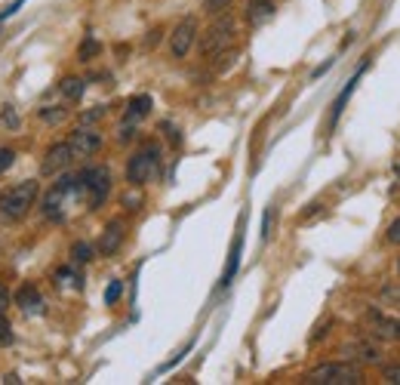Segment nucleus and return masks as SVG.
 <instances>
[{
  "instance_id": "nucleus-8",
  "label": "nucleus",
  "mask_w": 400,
  "mask_h": 385,
  "mask_svg": "<svg viewBox=\"0 0 400 385\" xmlns=\"http://www.w3.org/2000/svg\"><path fill=\"white\" fill-rule=\"evenodd\" d=\"M194 41H197V22L194 19H182L179 25L173 28V34H169V52H173V59L188 56Z\"/></svg>"
},
{
  "instance_id": "nucleus-21",
  "label": "nucleus",
  "mask_w": 400,
  "mask_h": 385,
  "mask_svg": "<svg viewBox=\"0 0 400 385\" xmlns=\"http://www.w3.org/2000/svg\"><path fill=\"white\" fill-rule=\"evenodd\" d=\"M6 345H13V323L0 312V349H6Z\"/></svg>"
},
{
  "instance_id": "nucleus-1",
  "label": "nucleus",
  "mask_w": 400,
  "mask_h": 385,
  "mask_svg": "<svg viewBox=\"0 0 400 385\" xmlns=\"http://www.w3.org/2000/svg\"><path fill=\"white\" fill-rule=\"evenodd\" d=\"M41 197V185L34 179H25L19 185H13L10 191L0 195V219H10V222H22L31 213V206L37 204Z\"/></svg>"
},
{
  "instance_id": "nucleus-5",
  "label": "nucleus",
  "mask_w": 400,
  "mask_h": 385,
  "mask_svg": "<svg viewBox=\"0 0 400 385\" xmlns=\"http://www.w3.org/2000/svg\"><path fill=\"white\" fill-rule=\"evenodd\" d=\"M157 167H160V145L157 142H145L142 148L127 160V182L133 185V188H142L145 182L154 179Z\"/></svg>"
},
{
  "instance_id": "nucleus-29",
  "label": "nucleus",
  "mask_w": 400,
  "mask_h": 385,
  "mask_svg": "<svg viewBox=\"0 0 400 385\" xmlns=\"http://www.w3.org/2000/svg\"><path fill=\"white\" fill-rule=\"evenodd\" d=\"M0 120H3V123H6V127L19 130V114H15V111H13V108H10V105H6V108H3V114H0Z\"/></svg>"
},
{
  "instance_id": "nucleus-30",
  "label": "nucleus",
  "mask_w": 400,
  "mask_h": 385,
  "mask_svg": "<svg viewBox=\"0 0 400 385\" xmlns=\"http://www.w3.org/2000/svg\"><path fill=\"white\" fill-rule=\"evenodd\" d=\"M382 299H388V302L400 305V284H397V287H382Z\"/></svg>"
},
{
  "instance_id": "nucleus-13",
  "label": "nucleus",
  "mask_w": 400,
  "mask_h": 385,
  "mask_svg": "<svg viewBox=\"0 0 400 385\" xmlns=\"http://www.w3.org/2000/svg\"><path fill=\"white\" fill-rule=\"evenodd\" d=\"M15 305L28 314H41L43 312V299H41V290L34 284H22L19 293H15Z\"/></svg>"
},
{
  "instance_id": "nucleus-19",
  "label": "nucleus",
  "mask_w": 400,
  "mask_h": 385,
  "mask_svg": "<svg viewBox=\"0 0 400 385\" xmlns=\"http://www.w3.org/2000/svg\"><path fill=\"white\" fill-rule=\"evenodd\" d=\"M41 120L43 123H62V120H68V108H59V105H46V108H41Z\"/></svg>"
},
{
  "instance_id": "nucleus-38",
  "label": "nucleus",
  "mask_w": 400,
  "mask_h": 385,
  "mask_svg": "<svg viewBox=\"0 0 400 385\" xmlns=\"http://www.w3.org/2000/svg\"><path fill=\"white\" fill-rule=\"evenodd\" d=\"M397 339H400V318H397Z\"/></svg>"
},
{
  "instance_id": "nucleus-12",
  "label": "nucleus",
  "mask_w": 400,
  "mask_h": 385,
  "mask_svg": "<svg viewBox=\"0 0 400 385\" xmlns=\"http://www.w3.org/2000/svg\"><path fill=\"white\" fill-rule=\"evenodd\" d=\"M241 253H243V219H241V225H237V234H234V244H231V253H228V262H225V272H222L219 287H228V284L234 281L237 268H241Z\"/></svg>"
},
{
  "instance_id": "nucleus-25",
  "label": "nucleus",
  "mask_w": 400,
  "mask_h": 385,
  "mask_svg": "<svg viewBox=\"0 0 400 385\" xmlns=\"http://www.w3.org/2000/svg\"><path fill=\"white\" fill-rule=\"evenodd\" d=\"M385 241L394 244V246H400V216L388 225V231H385Z\"/></svg>"
},
{
  "instance_id": "nucleus-9",
  "label": "nucleus",
  "mask_w": 400,
  "mask_h": 385,
  "mask_svg": "<svg viewBox=\"0 0 400 385\" xmlns=\"http://www.w3.org/2000/svg\"><path fill=\"white\" fill-rule=\"evenodd\" d=\"M71 160H74L71 145H68V142H56L50 151H46L41 169H43V176H56V173H62V169H68Z\"/></svg>"
},
{
  "instance_id": "nucleus-35",
  "label": "nucleus",
  "mask_w": 400,
  "mask_h": 385,
  "mask_svg": "<svg viewBox=\"0 0 400 385\" xmlns=\"http://www.w3.org/2000/svg\"><path fill=\"white\" fill-rule=\"evenodd\" d=\"M323 210V204H308V210H302V219H311V216H317Z\"/></svg>"
},
{
  "instance_id": "nucleus-17",
  "label": "nucleus",
  "mask_w": 400,
  "mask_h": 385,
  "mask_svg": "<svg viewBox=\"0 0 400 385\" xmlns=\"http://www.w3.org/2000/svg\"><path fill=\"white\" fill-rule=\"evenodd\" d=\"M83 90H87V83H83L80 77H65V80L59 83V92L68 99V102H77V99H83Z\"/></svg>"
},
{
  "instance_id": "nucleus-31",
  "label": "nucleus",
  "mask_w": 400,
  "mask_h": 385,
  "mask_svg": "<svg viewBox=\"0 0 400 385\" xmlns=\"http://www.w3.org/2000/svg\"><path fill=\"white\" fill-rule=\"evenodd\" d=\"M136 136V123H129V120H123V127H120V142H129V139Z\"/></svg>"
},
{
  "instance_id": "nucleus-39",
  "label": "nucleus",
  "mask_w": 400,
  "mask_h": 385,
  "mask_svg": "<svg viewBox=\"0 0 400 385\" xmlns=\"http://www.w3.org/2000/svg\"><path fill=\"white\" fill-rule=\"evenodd\" d=\"M397 272H400V259H397Z\"/></svg>"
},
{
  "instance_id": "nucleus-2",
  "label": "nucleus",
  "mask_w": 400,
  "mask_h": 385,
  "mask_svg": "<svg viewBox=\"0 0 400 385\" xmlns=\"http://www.w3.org/2000/svg\"><path fill=\"white\" fill-rule=\"evenodd\" d=\"M237 34V22L234 15H219L210 28L200 34V56L203 59H219L228 52V46L234 43Z\"/></svg>"
},
{
  "instance_id": "nucleus-14",
  "label": "nucleus",
  "mask_w": 400,
  "mask_h": 385,
  "mask_svg": "<svg viewBox=\"0 0 400 385\" xmlns=\"http://www.w3.org/2000/svg\"><path fill=\"white\" fill-rule=\"evenodd\" d=\"M369 65V62H364V68ZM364 68H360V71L357 74H354L351 77V80L348 83H345V90L342 92H338V96H336V102H333V114H329V127H336V120H338V114H342L345 111V105H348V99H351V92H354V87H357V80H360V74H364Z\"/></svg>"
},
{
  "instance_id": "nucleus-10",
  "label": "nucleus",
  "mask_w": 400,
  "mask_h": 385,
  "mask_svg": "<svg viewBox=\"0 0 400 385\" xmlns=\"http://www.w3.org/2000/svg\"><path fill=\"white\" fill-rule=\"evenodd\" d=\"M345 360H351V364H379L382 360V349L373 342H364V339H357V342H348L342 349Z\"/></svg>"
},
{
  "instance_id": "nucleus-40",
  "label": "nucleus",
  "mask_w": 400,
  "mask_h": 385,
  "mask_svg": "<svg viewBox=\"0 0 400 385\" xmlns=\"http://www.w3.org/2000/svg\"><path fill=\"white\" fill-rule=\"evenodd\" d=\"M397 173H400V167H397Z\"/></svg>"
},
{
  "instance_id": "nucleus-20",
  "label": "nucleus",
  "mask_w": 400,
  "mask_h": 385,
  "mask_svg": "<svg viewBox=\"0 0 400 385\" xmlns=\"http://www.w3.org/2000/svg\"><path fill=\"white\" fill-rule=\"evenodd\" d=\"M99 52H102V43H99L96 37H87V41L80 43V50H77V59H80V62H90V59H96Z\"/></svg>"
},
{
  "instance_id": "nucleus-6",
  "label": "nucleus",
  "mask_w": 400,
  "mask_h": 385,
  "mask_svg": "<svg viewBox=\"0 0 400 385\" xmlns=\"http://www.w3.org/2000/svg\"><path fill=\"white\" fill-rule=\"evenodd\" d=\"M71 195H77V176H59V182L46 191L41 206L46 219H62V206H65V200Z\"/></svg>"
},
{
  "instance_id": "nucleus-11",
  "label": "nucleus",
  "mask_w": 400,
  "mask_h": 385,
  "mask_svg": "<svg viewBox=\"0 0 400 385\" xmlns=\"http://www.w3.org/2000/svg\"><path fill=\"white\" fill-rule=\"evenodd\" d=\"M123 237H127V228H123V222H108L105 231H102V237H99V244H96V250H99V256H114V253L123 246Z\"/></svg>"
},
{
  "instance_id": "nucleus-18",
  "label": "nucleus",
  "mask_w": 400,
  "mask_h": 385,
  "mask_svg": "<svg viewBox=\"0 0 400 385\" xmlns=\"http://www.w3.org/2000/svg\"><path fill=\"white\" fill-rule=\"evenodd\" d=\"M92 259H96V250H92L87 241H74L71 244V262L74 265H90Z\"/></svg>"
},
{
  "instance_id": "nucleus-32",
  "label": "nucleus",
  "mask_w": 400,
  "mask_h": 385,
  "mask_svg": "<svg viewBox=\"0 0 400 385\" xmlns=\"http://www.w3.org/2000/svg\"><path fill=\"white\" fill-rule=\"evenodd\" d=\"M225 4H228V0H206V13H219V10H225Z\"/></svg>"
},
{
  "instance_id": "nucleus-34",
  "label": "nucleus",
  "mask_w": 400,
  "mask_h": 385,
  "mask_svg": "<svg viewBox=\"0 0 400 385\" xmlns=\"http://www.w3.org/2000/svg\"><path fill=\"white\" fill-rule=\"evenodd\" d=\"M22 4H25V0H15V4H13V6H6V10H3V13H0V22H3V19H10V15H13V13H19V6H22Z\"/></svg>"
},
{
  "instance_id": "nucleus-23",
  "label": "nucleus",
  "mask_w": 400,
  "mask_h": 385,
  "mask_svg": "<svg viewBox=\"0 0 400 385\" xmlns=\"http://www.w3.org/2000/svg\"><path fill=\"white\" fill-rule=\"evenodd\" d=\"M120 296H123V284L111 281V284H108V290H105V305H117Z\"/></svg>"
},
{
  "instance_id": "nucleus-15",
  "label": "nucleus",
  "mask_w": 400,
  "mask_h": 385,
  "mask_svg": "<svg viewBox=\"0 0 400 385\" xmlns=\"http://www.w3.org/2000/svg\"><path fill=\"white\" fill-rule=\"evenodd\" d=\"M151 114V96H133L127 102V111H123V120L129 123H138L142 118H148Z\"/></svg>"
},
{
  "instance_id": "nucleus-28",
  "label": "nucleus",
  "mask_w": 400,
  "mask_h": 385,
  "mask_svg": "<svg viewBox=\"0 0 400 385\" xmlns=\"http://www.w3.org/2000/svg\"><path fill=\"white\" fill-rule=\"evenodd\" d=\"M15 164V151L13 148H0V173H3V169H10Z\"/></svg>"
},
{
  "instance_id": "nucleus-4",
  "label": "nucleus",
  "mask_w": 400,
  "mask_h": 385,
  "mask_svg": "<svg viewBox=\"0 0 400 385\" xmlns=\"http://www.w3.org/2000/svg\"><path fill=\"white\" fill-rule=\"evenodd\" d=\"M77 195L87 197L90 210H99V206L111 195V169L108 167H87L80 176H77Z\"/></svg>"
},
{
  "instance_id": "nucleus-26",
  "label": "nucleus",
  "mask_w": 400,
  "mask_h": 385,
  "mask_svg": "<svg viewBox=\"0 0 400 385\" xmlns=\"http://www.w3.org/2000/svg\"><path fill=\"white\" fill-rule=\"evenodd\" d=\"M382 379L388 382V385H400V364L385 367V370H382Z\"/></svg>"
},
{
  "instance_id": "nucleus-36",
  "label": "nucleus",
  "mask_w": 400,
  "mask_h": 385,
  "mask_svg": "<svg viewBox=\"0 0 400 385\" xmlns=\"http://www.w3.org/2000/svg\"><path fill=\"white\" fill-rule=\"evenodd\" d=\"M160 34H164V31H160V28H154L151 34H148V41H145V46H148V50H151V46H154V43L160 41Z\"/></svg>"
},
{
  "instance_id": "nucleus-16",
  "label": "nucleus",
  "mask_w": 400,
  "mask_h": 385,
  "mask_svg": "<svg viewBox=\"0 0 400 385\" xmlns=\"http://www.w3.org/2000/svg\"><path fill=\"white\" fill-rule=\"evenodd\" d=\"M274 15V0H250V6H246V19L252 22V25H262V22H268Z\"/></svg>"
},
{
  "instance_id": "nucleus-24",
  "label": "nucleus",
  "mask_w": 400,
  "mask_h": 385,
  "mask_svg": "<svg viewBox=\"0 0 400 385\" xmlns=\"http://www.w3.org/2000/svg\"><path fill=\"white\" fill-rule=\"evenodd\" d=\"M271 228H274V206H268L265 216H262V241L271 237Z\"/></svg>"
},
{
  "instance_id": "nucleus-33",
  "label": "nucleus",
  "mask_w": 400,
  "mask_h": 385,
  "mask_svg": "<svg viewBox=\"0 0 400 385\" xmlns=\"http://www.w3.org/2000/svg\"><path fill=\"white\" fill-rule=\"evenodd\" d=\"M6 308H10V290L0 284V312H6Z\"/></svg>"
},
{
  "instance_id": "nucleus-7",
  "label": "nucleus",
  "mask_w": 400,
  "mask_h": 385,
  "mask_svg": "<svg viewBox=\"0 0 400 385\" xmlns=\"http://www.w3.org/2000/svg\"><path fill=\"white\" fill-rule=\"evenodd\" d=\"M68 145H71L74 158H92V154L102 148V133L96 127H90V123H83V127H77L68 136Z\"/></svg>"
},
{
  "instance_id": "nucleus-27",
  "label": "nucleus",
  "mask_w": 400,
  "mask_h": 385,
  "mask_svg": "<svg viewBox=\"0 0 400 385\" xmlns=\"http://www.w3.org/2000/svg\"><path fill=\"white\" fill-rule=\"evenodd\" d=\"M102 118H105V108H102V105H96L92 111H83V114H80L83 123H96V120H102Z\"/></svg>"
},
{
  "instance_id": "nucleus-37",
  "label": "nucleus",
  "mask_w": 400,
  "mask_h": 385,
  "mask_svg": "<svg viewBox=\"0 0 400 385\" xmlns=\"http://www.w3.org/2000/svg\"><path fill=\"white\" fill-rule=\"evenodd\" d=\"M329 65H333V59H327V62H323V65H320V68H317V71H314L311 77H320V74H327V71H329Z\"/></svg>"
},
{
  "instance_id": "nucleus-22",
  "label": "nucleus",
  "mask_w": 400,
  "mask_h": 385,
  "mask_svg": "<svg viewBox=\"0 0 400 385\" xmlns=\"http://www.w3.org/2000/svg\"><path fill=\"white\" fill-rule=\"evenodd\" d=\"M65 281H71L74 287H83V284H80V277H77L74 268H59V272H56V287H65Z\"/></svg>"
},
{
  "instance_id": "nucleus-3",
  "label": "nucleus",
  "mask_w": 400,
  "mask_h": 385,
  "mask_svg": "<svg viewBox=\"0 0 400 385\" xmlns=\"http://www.w3.org/2000/svg\"><path fill=\"white\" fill-rule=\"evenodd\" d=\"M305 382L311 385H360L364 382V370L351 360H329V364L314 367L305 376Z\"/></svg>"
}]
</instances>
